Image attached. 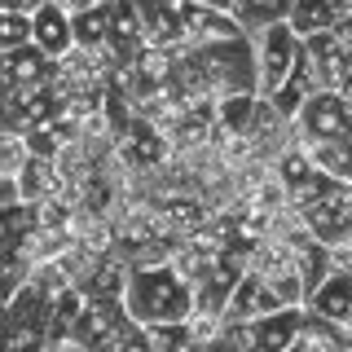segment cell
I'll return each mask as SVG.
<instances>
[{
	"label": "cell",
	"mask_w": 352,
	"mask_h": 352,
	"mask_svg": "<svg viewBox=\"0 0 352 352\" xmlns=\"http://www.w3.org/2000/svg\"><path fill=\"white\" fill-rule=\"evenodd\" d=\"M300 352H348V330L326 322V317L304 308V330H300Z\"/></svg>",
	"instance_id": "obj_19"
},
{
	"label": "cell",
	"mask_w": 352,
	"mask_h": 352,
	"mask_svg": "<svg viewBox=\"0 0 352 352\" xmlns=\"http://www.w3.org/2000/svg\"><path fill=\"white\" fill-rule=\"evenodd\" d=\"M27 163H31V146H27V137L0 132V181H18Z\"/></svg>",
	"instance_id": "obj_21"
},
{
	"label": "cell",
	"mask_w": 352,
	"mask_h": 352,
	"mask_svg": "<svg viewBox=\"0 0 352 352\" xmlns=\"http://www.w3.org/2000/svg\"><path fill=\"white\" fill-rule=\"evenodd\" d=\"M295 141L308 146H326V141H352V102L339 93H317L300 115H295Z\"/></svg>",
	"instance_id": "obj_5"
},
{
	"label": "cell",
	"mask_w": 352,
	"mask_h": 352,
	"mask_svg": "<svg viewBox=\"0 0 352 352\" xmlns=\"http://www.w3.org/2000/svg\"><path fill=\"white\" fill-rule=\"evenodd\" d=\"M273 313H282V300L269 291V282L256 278V273H242V282H238L234 300H229L225 322L247 326V322H264V317H273Z\"/></svg>",
	"instance_id": "obj_11"
},
{
	"label": "cell",
	"mask_w": 352,
	"mask_h": 352,
	"mask_svg": "<svg viewBox=\"0 0 352 352\" xmlns=\"http://www.w3.org/2000/svg\"><path fill=\"white\" fill-rule=\"evenodd\" d=\"M348 352H352V330H348Z\"/></svg>",
	"instance_id": "obj_24"
},
{
	"label": "cell",
	"mask_w": 352,
	"mask_h": 352,
	"mask_svg": "<svg viewBox=\"0 0 352 352\" xmlns=\"http://www.w3.org/2000/svg\"><path fill=\"white\" fill-rule=\"evenodd\" d=\"M31 44V14L0 5V53H14Z\"/></svg>",
	"instance_id": "obj_20"
},
{
	"label": "cell",
	"mask_w": 352,
	"mask_h": 352,
	"mask_svg": "<svg viewBox=\"0 0 352 352\" xmlns=\"http://www.w3.org/2000/svg\"><path fill=\"white\" fill-rule=\"evenodd\" d=\"M300 330H304V308H282V313L264 317V322L234 326L225 322V344H234L238 352H295L300 348Z\"/></svg>",
	"instance_id": "obj_4"
},
{
	"label": "cell",
	"mask_w": 352,
	"mask_h": 352,
	"mask_svg": "<svg viewBox=\"0 0 352 352\" xmlns=\"http://www.w3.org/2000/svg\"><path fill=\"white\" fill-rule=\"evenodd\" d=\"M344 5H348V0H344ZM335 36H339V40H344V49L352 53V9H348V18H344V27H339V31H335Z\"/></svg>",
	"instance_id": "obj_23"
},
{
	"label": "cell",
	"mask_w": 352,
	"mask_h": 352,
	"mask_svg": "<svg viewBox=\"0 0 352 352\" xmlns=\"http://www.w3.org/2000/svg\"><path fill=\"white\" fill-rule=\"evenodd\" d=\"M225 5L247 40H260L264 31H273L278 22L291 18V5H282V0H225Z\"/></svg>",
	"instance_id": "obj_15"
},
{
	"label": "cell",
	"mask_w": 352,
	"mask_h": 352,
	"mask_svg": "<svg viewBox=\"0 0 352 352\" xmlns=\"http://www.w3.org/2000/svg\"><path fill=\"white\" fill-rule=\"evenodd\" d=\"M18 194H22V203H31V207H44L49 198H58V194H62L58 163L36 159V154H31V163H27V168H22V176H18Z\"/></svg>",
	"instance_id": "obj_16"
},
{
	"label": "cell",
	"mask_w": 352,
	"mask_h": 352,
	"mask_svg": "<svg viewBox=\"0 0 352 352\" xmlns=\"http://www.w3.org/2000/svg\"><path fill=\"white\" fill-rule=\"evenodd\" d=\"M62 5L71 9L75 49L106 58V53H110V40H115V27H110V0H62Z\"/></svg>",
	"instance_id": "obj_9"
},
{
	"label": "cell",
	"mask_w": 352,
	"mask_h": 352,
	"mask_svg": "<svg viewBox=\"0 0 352 352\" xmlns=\"http://www.w3.org/2000/svg\"><path fill=\"white\" fill-rule=\"evenodd\" d=\"M128 317L141 330H163V326H190L194 317V282H185L172 264L154 269H132L128 295H124Z\"/></svg>",
	"instance_id": "obj_1"
},
{
	"label": "cell",
	"mask_w": 352,
	"mask_h": 352,
	"mask_svg": "<svg viewBox=\"0 0 352 352\" xmlns=\"http://www.w3.org/2000/svg\"><path fill=\"white\" fill-rule=\"evenodd\" d=\"M344 18H348L344 0H295L286 27H291L300 40H313V36H330V31H339Z\"/></svg>",
	"instance_id": "obj_12"
},
{
	"label": "cell",
	"mask_w": 352,
	"mask_h": 352,
	"mask_svg": "<svg viewBox=\"0 0 352 352\" xmlns=\"http://www.w3.org/2000/svg\"><path fill=\"white\" fill-rule=\"evenodd\" d=\"M31 44L44 53L49 62H62L75 53V27H71V9L62 0H44L31 14Z\"/></svg>",
	"instance_id": "obj_8"
},
{
	"label": "cell",
	"mask_w": 352,
	"mask_h": 352,
	"mask_svg": "<svg viewBox=\"0 0 352 352\" xmlns=\"http://www.w3.org/2000/svg\"><path fill=\"white\" fill-rule=\"evenodd\" d=\"M181 22H185V53L242 40V31H238V22L229 18V5H225V0H212V5L181 0Z\"/></svg>",
	"instance_id": "obj_6"
},
{
	"label": "cell",
	"mask_w": 352,
	"mask_h": 352,
	"mask_svg": "<svg viewBox=\"0 0 352 352\" xmlns=\"http://www.w3.org/2000/svg\"><path fill=\"white\" fill-rule=\"evenodd\" d=\"M141 18H146V44H150V49L185 53L181 0H168V5H150V0H141Z\"/></svg>",
	"instance_id": "obj_13"
},
{
	"label": "cell",
	"mask_w": 352,
	"mask_h": 352,
	"mask_svg": "<svg viewBox=\"0 0 352 352\" xmlns=\"http://www.w3.org/2000/svg\"><path fill=\"white\" fill-rule=\"evenodd\" d=\"M295 352H300V348H295Z\"/></svg>",
	"instance_id": "obj_25"
},
{
	"label": "cell",
	"mask_w": 352,
	"mask_h": 352,
	"mask_svg": "<svg viewBox=\"0 0 352 352\" xmlns=\"http://www.w3.org/2000/svg\"><path fill=\"white\" fill-rule=\"evenodd\" d=\"M291 251H295V269H300V278H304V286H308V300H313V291L339 269V264H335V251L322 247L317 238H304L300 247H291Z\"/></svg>",
	"instance_id": "obj_17"
},
{
	"label": "cell",
	"mask_w": 352,
	"mask_h": 352,
	"mask_svg": "<svg viewBox=\"0 0 352 352\" xmlns=\"http://www.w3.org/2000/svg\"><path fill=\"white\" fill-rule=\"evenodd\" d=\"M44 352H93V348L80 344L75 335H62V339H49V348H44Z\"/></svg>",
	"instance_id": "obj_22"
},
{
	"label": "cell",
	"mask_w": 352,
	"mask_h": 352,
	"mask_svg": "<svg viewBox=\"0 0 352 352\" xmlns=\"http://www.w3.org/2000/svg\"><path fill=\"white\" fill-rule=\"evenodd\" d=\"M58 80V62H49L36 44L0 53V93H36Z\"/></svg>",
	"instance_id": "obj_7"
},
{
	"label": "cell",
	"mask_w": 352,
	"mask_h": 352,
	"mask_svg": "<svg viewBox=\"0 0 352 352\" xmlns=\"http://www.w3.org/2000/svg\"><path fill=\"white\" fill-rule=\"evenodd\" d=\"M308 313H317V317H326V322L352 330V273L348 269H335V273H330V278L313 291Z\"/></svg>",
	"instance_id": "obj_14"
},
{
	"label": "cell",
	"mask_w": 352,
	"mask_h": 352,
	"mask_svg": "<svg viewBox=\"0 0 352 352\" xmlns=\"http://www.w3.org/2000/svg\"><path fill=\"white\" fill-rule=\"evenodd\" d=\"M304 216V229L313 234L322 247L344 251L352 247V190L344 185H326L317 198H308L304 207H295Z\"/></svg>",
	"instance_id": "obj_3"
},
{
	"label": "cell",
	"mask_w": 352,
	"mask_h": 352,
	"mask_svg": "<svg viewBox=\"0 0 352 352\" xmlns=\"http://www.w3.org/2000/svg\"><path fill=\"white\" fill-rule=\"evenodd\" d=\"M308 159L313 168L326 176V181L352 190V141H326V146H308Z\"/></svg>",
	"instance_id": "obj_18"
},
{
	"label": "cell",
	"mask_w": 352,
	"mask_h": 352,
	"mask_svg": "<svg viewBox=\"0 0 352 352\" xmlns=\"http://www.w3.org/2000/svg\"><path fill=\"white\" fill-rule=\"evenodd\" d=\"M256 44V75H260V102H273V97L286 88V80L295 75L300 66V53H304V40L295 36L286 22H278L273 31H264Z\"/></svg>",
	"instance_id": "obj_2"
},
{
	"label": "cell",
	"mask_w": 352,
	"mask_h": 352,
	"mask_svg": "<svg viewBox=\"0 0 352 352\" xmlns=\"http://www.w3.org/2000/svg\"><path fill=\"white\" fill-rule=\"evenodd\" d=\"M304 58L313 62V75L322 84V93H339L352 80V53L344 49V40L330 31V36H313L304 40Z\"/></svg>",
	"instance_id": "obj_10"
}]
</instances>
